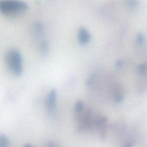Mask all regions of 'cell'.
Returning <instances> with one entry per match:
<instances>
[{"label":"cell","mask_w":147,"mask_h":147,"mask_svg":"<svg viewBox=\"0 0 147 147\" xmlns=\"http://www.w3.org/2000/svg\"><path fill=\"white\" fill-rule=\"evenodd\" d=\"M123 99V95L119 90H116L114 93V100L116 102H121Z\"/></svg>","instance_id":"277c9868"},{"label":"cell","mask_w":147,"mask_h":147,"mask_svg":"<svg viewBox=\"0 0 147 147\" xmlns=\"http://www.w3.org/2000/svg\"><path fill=\"white\" fill-rule=\"evenodd\" d=\"M56 100V94L55 90H52L49 94L47 99V106L49 109H53L55 107Z\"/></svg>","instance_id":"3957f363"},{"label":"cell","mask_w":147,"mask_h":147,"mask_svg":"<svg viewBox=\"0 0 147 147\" xmlns=\"http://www.w3.org/2000/svg\"><path fill=\"white\" fill-rule=\"evenodd\" d=\"M28 8L26 3L18 0H0V11L6 15L21 13Z\"/></svg>","instance_id":"6da1fadb"},{"label":"cell","mask_w":147,"mask_h":147,"mask_svg":"<svg viewBox=\"0 0 147 147\" xmlns=\"http://www.w3.org/2000/svg\"><path fill=\"white\" fill-rule=\"evenodd\" d=\"M24 147H32L31 146H30L29 145H26L24 146Z\"/></svg>","instance_id":"52a82bcc"},{"label":"cell","mask_w":147,"mask_h":147,"mask_svg":"<svg viewBox=\"0 0 147 147\" xmlns=\"http://www.w3.org/2000/svg\"><path fill=\"white\" fill-rule=\"evenodd\" d=\"M124 147H125V146H124Z\"/></svg>","instance_id":"ba28073f"},{"label":"cell","mask_w":147,"mask_h":147,"mask_svg":"<svg viewBox=\"0 0 147 147\" xmlns=\"http://www.w3.org/2000/svg\"><path fill=\"white\" fill-rule=\"evenodd\" d=\"M146 71H147V67L145 65L141 66L140 67V72L141 74L144 75L145 74V72H146Z\"/></svg>","instance_id":"8992f818"},{"label":"cell","mask_w":147,"mask_h":147,"mask_svg":"<svg viewBox=\"0 0 147 147\" xmlns=\"http://www.w3.org/2000/svg\"><path fill=\"white\" fill-rule=\"evenodd\" d=\"M6 63L10 69L16 75H20L22 71V59L17 50H11L6 56Z\"/></svg>","instance_id":"7a4b0ae2"},{"label":"cell","mask_w":147,"mask_h":147,"mask_svg":"<svg viewBox=\"0 0 147 147\" xmlns=\"http://www.w3.org/2000/svg\"><path fill=\"white\" fill-rule=\"evenodd\" d=\"M84 109V104L82 101H79L76 103L75 110L77 112H81Z\"/></svg>","instance_id":"5b68a950"}]
</instances>
